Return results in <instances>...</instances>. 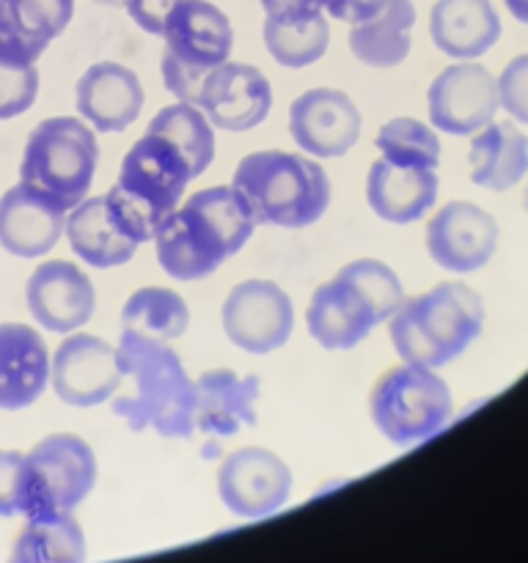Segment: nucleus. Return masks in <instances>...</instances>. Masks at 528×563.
Masks as SVG:
<instances>
[{
  "label": "nucleus",
  "mask_w": 528,
  "mask_h": 563,
  "mask_svg": "<svg viewBox=\"0 0 528 563\" xmlns=\"http://www.w3.org/2000/svg\"><path fill=\"white\" fill-rule=\"evenodd\" d=\"M253 229L251 209L234 187H207L160 223V267L176 280L207 278L251 240Z\"/></svg>",
  "instance_id": "nucleus-1"
},
{
  "label": "nucleus",
  "mask_w": 528,
  "mask_h": 563,
  "mask_svg": "<svg viewBox=\"0 0 528 563\" xmlns=\"http://www.w3.org/2000/svg\"><path fill=\"white\" fill-rule=\"evenodd\" d=\"M116 357L121 374L135 383V394L113 399L116 416L124 418L132 432L152 427L163 438H190L196 432V383L168 341L124 330Z\"/></svg>",
  "instance_id": "nucleus-2"
},
{
  "label": "nucleus",
  "mask_w": 528,
  "mask_h": 563,
  "mask_svg": "<svg viewBox=\"0 0 528 563\" xmlns=\"http://www.w3.org/2000/svg\"><path fill=\"white\" fill-rule=\"evenodd\" d=\"M405 300L402 280L377 258H358L314 291L306 311L311 339L324 350H352L388 322Z\"/></svg>",
  "instance_id": "nucleus-3"
},
{
  "label": "nucleus",
  "mask_w": 528,
  "mask_h": 563,
  "mask_svg": "<svg viewBox=\"0 0 528 563\" xmlns=\"http://www.w3.org/2000/svg\"><path fill=\"white\" fill-rule=\"evenodd\" d=\"M484 328L482 297L471 286L451 280L427 295L402 300L388 319L396 355L413 366L440 368L479 339Z\"/></svg>",
  "instance_id": "nucleus-4"
},
{
  "label": "nucleus",
  "mask_w": 528,
  "mask_h": 563,
  "mask_svg": "<svg viewBox=\"0 0 528 563\" xmlns=\"http://www.w3.org/2000/svg\"><path fill=\"white\" fill-rule=\"evenodd\" d=\"M231 187L248 203L256 225L306 229L322 218L330 203L328 174L306 154H248L237 165Z\"/></svg>",
  "instance_id": "nucleus-5"
},
{
  "label": "nucleus",
  "mask_w": 528,
  "mask_h": 563,
  "mask_svg": "<svg viewBox=\"0 0 528 563\" xmlns=\"http://www.w3.org/2000/svg\"><path fill=\"white\" fill-rule=\"evenodd\" d=\"M190 179V165L179 148L168 137L146 132L127 152L119 179L108 192V203L121 229L141 245L154 240L160 223L176 212Z\"/></svg>",
  "instance_id": "nucleus-6"
},
{
  "label": "nucleus",
  "mask_w": 528,
  "mask_h": 563,
  "mask_svg": "<svg viewBox=\"0 0 528 563\" xmlns=\"http://www.w3.org/2000/svg\"><path fill=\"white\" fill-rule=\"evenodd\" d=\"M99 146L91 126L72 115H55L33 126L20 163V181L66 212L86 201L94 185Z\"/></svg>",
  "instance_id": "nucleus-7"
},
{
  "label": "nucleus",
  "mask_w": 528,
  "mask_h": 563,
  "mask_svg": "<svg viewBox=\"0 0 528 563\" xmlns=\"http://www.w3.org/2000/svg\"><path fill=\"white\" fill-rule=\"evenodd\" d=\"M163 80L179 102L196 104L201 82L226 64L234 31L223 11L209 0H179L163 27Z\"/></svg>",
  "instance_id": "nucleus-8"
},
{
  "label": "nucleus",
  "mask_w": 528,
  "mask_h": 563,
  "mask_svg": "<svg viewBox=\"0 0 528 563\" xmlns=\"http://www.w3.org/2000/svg\"><path fill=\"white\" fill-rule=\"evenodd\" d=\"M454 401L446 379L432 368L405 363L388 368L369 394V416L388 443L416 445L451 421Z\"/></svg>",
  "instance_id": "nucleus-9"
},
{
  "label": "nucleus",
  "mask_w": 528,
  "mask_h": 563,
  "mask_svg": "<svg viewBox=\"0 0 528 563\" xmlns=\"http://www.w3.org/2000/svg\"><path fill=\"white\" fill-rule=\"evenodd\" d=\"M97 482V456L77 434H50L22 456V511L36 517L72 515Z\"/></svg>",
  "instance_id": "nucleus-10"
},
{
  "label": "nucleus",
  "mask_w": 528,
  "mask_h": 563,
  "mask_svg": "<svg viewBox=\"0 0 528 563\" xmlns=\"http://www.w3.org/2000/svg\"><path fill=\"white\" fill-rule=\"evenodd\" d=\"M295 308L273 280L251 278L237 284L223 302V330L234 346L251 355H267L289 341Z\"/></svg>",
  "instance_id": "nucleus-11"
},
{
  "label": "nucleus",
  "mask_w": 528,
  "mask_h": 563,
  "mask_svg": "<svg viewBox=\"0 0 528 563\" xmlns=\"http://www.w3.org/2000/svg\"><path fill=\"white\" fill-rule=\"evenodd\" d=\"M218 495L231 515L258 520L289 500L292 471L273 451L248 445L226 456L220 465Z\"/></svg>",
  "instance_id": "nucleus-12"
},
{
  "label": "nucleus",
  "mask_w": 528,
  "mask_h": 563,
  "mask_svg": "<svg viewBox=\"0 0 528 563\" xmlns=\"http://www.w3.org/2000/svg\"><path fill=\"white\" fill-rule=\"evenodd\" d=\"M429 119L449 135H473L501 108L498 80L482 64L446 66L429 86Z\"/></svg>",
  "instance_id": "nucleus-13"
},
{
  "label": "nucleus",
  "mask_w": 528,
  "mask_h": 563,
  "mask_svg": "<svg viewBox=\"0 0 528 563\" xmlns=\"http://www.w3.org/2000/svg\"><path fill=\"white\" fill-rule=\"evenodd\" d=\"M119 357L108 341L88 333H75L58 344L50 363V383L55 396L72 407H97L119 390Z\"/></svg>",
  "instance_id": "nucleus-14"
},
{
  "label": "nucleus",
  "mask_w": 528,
  "mask_h": 563,
  "mask_svg": "<svg viewBox=\"0 0 528 563\" xmlns=\"http://www.w3.org/2000/svg\"><path fill=\"white\" fill-rule=\"evenodd\" d=\"M196 108L212 126L245 132L267 119L273 108V88L256 66L226 60L204 77Z\"/></svg>",
  "instance_id": "nucleus-15"
},
{
  "label": "nucleus",
  "mask_w": 528,
  "mask_h": 563,
  "mask_svg": "<svg viewBox=\"0 0 528 563\" xmlns=\"http://www.w3.org/2000/svg\"><path fill=\"white\" fill-rule=\"evenodd\" d=\"M289 132L314 157H344L361 137V110L336 88H311L289 108Z\"/></svg>",
  "instance_id": "nucleus-16"
},
{
  "label": "nucleus",
  "mask_w": 528,
  "mask_h": 563,
  "mask_svg": "<svg viewBox=\"0 0 528 563\" xmlns=\"http://www.w3.org/2000/svg\"><path fill=\"white\" fill-rule=\"evenodd\" d=\"M498 225L493 214L468 201H451L429 220L427 251L449 273H473L493 258Z\"/></svg>",
  "instance_id": "nucleus-17"
},
{
  "label": "nucleus",
  "mask_w": 528,
  "mask_h": 563,
  "mask_svg": "<svg viewBox=\"0 0 528 563\" xmlns=\"http://www.w3.org/2000/svg\"><path fill=\"white\" fill-rule=\"evenodd\" d=\"M28 308L33 319L53 333H72L88 324L97 306V291L88 275L72 262H44L28 280Z\"/></svg>",
  "instance_id": "nucleus-18"
},
{
  "label": "nucleus",
  "mask_w": 528,
  "mask_h": 563,
  "mask_svg": "<svg viewBox=\"0 0 528 563\" xmlns=\"http://www.w3.org/2000/svg\"><path fill=\"white\" fill-rule=\"evenodd\" d=\"M77 110L99 132H124L143 110L141 80L127 66L102 60L77 80Z\"/></svg>",
  "instance_id": "nucleus-19"
},
{
  "label": "nucleus",
  "mask_w": 528,
  "mask_h": 563,
  "mask_svg": "<svg viewBox=\"0 0 528 563\" xmlns=\"http://www.w3.org/2000/svg\"><path fill=\"white\" fill-rule=\"evenodd\" d=\"M50 383L47 344L33 328L0 324V410L31 407Z\"/></svg>",
  "instance_id": "nucleus-20"
},
{
  "label": "nucleus",
  "mask_w": 528,
  "mask_h": 563,
  "mask_svg": "<svg viewBox=\"0 0 528 563\" xmlns=\"http://www.w3.org/2000/svg\"><path fill=\"white\" fill-rule=\"evenodd\" d=\"M66 229L61 209L25 185H14L0 198V247L16 258H42L58 245Z\"/></svg>",
  "instance_id": "nucleus-21"
},
{
  "label": "nucleus",
  "mask_w": 528,
  "mask_h": 563,
  "mask_svg": "<svg viewBox=\"0 0 528 563\" xmlns=\"http://www.w3.org/2000/svg\"><path fill=\"white\" fill-rule=\"evenodd\" d=\"M72 14L75 0H0V55L36 64Z\"/></svg>",
  "instance_id": "nucleus-22"
},
{
  "label": "nucleus",
  "mask_w": 528,
  "mask_h": 563,
  "mask_svg": "<svg viewBox=\"0 0 528 563\" xmlns=\"http://www.w3.org/2000/svg\"><path fill=\"white\" fill-rule=\"evenodd\" d=\"M258 377H240L231 368H209L196 383V429L209 438H231L256 423Z\"/></svg>",
  "instance_id": "nucleus-23"
},
{
  "label": "nucleus",
  "mask_w": 528,
  "mask_h": 563,
  "mask_svg": "<svg viewBox=\"0 0 528 563\" xmlns=\"http://www.w3.org/2000/svg\"><path fill=\"white\" fill-rule=\"evenodd\" d=\"M438 198V174L429 168H402L385 157L374 159L366 176V201L385 223H416Z\"/></svg>",
  "instance_id": "nucleus-24"
},
{
  "label": "nucleus",
  "mask_w": 528,
  "mask_h": 563,
  "mask_svg": "<svg viewBox=\"0 0 528 563\" xmlns=\"http://www.w3.org/2000/svg\"><path fill=\"white\" fill-rule=\"evenodd\" d=\"M429 33L440 53L473 60L501 38V20L490 0H438L429 14Z\"/></svg>",
  "instance_id": "nucleus-25"
},
{
  "label": "nucleus",
  "mask_w": 528,
  "mask_h": 563,
  "mask_svg": "<svg viewBox=\"0 0 528 563\" xmlns=\"http://www.w3.org/2000/svg\"><path fill=\"white\" fill-rule=\"evenodd\" d=\"M66 240L75 256L99 269L121 267L138 251V242L116 220L108 196L86 198L72 209L66 220Z\"/></svg>",
  "instance_id": "nucleus-26"
},
{
  "label": "nucleus",
  "mask_w": 528,
  "mask_h": 563,
  "mask_svg": "<svg viewBox=\"0 0 528 563\" xmlns=\"http://www.w3.org/2000/svg\"><path fill=\"white\" fill-rule=\"evenodd\" d=\"M471 179L487 190H509L528 174V137L506 121H490L471 143Z\"/></svg>",
  "instance_id": "nucleus-27"
},
{
  "label": "nucleus",
  "mask_w": 528,
  "mask_h": 563,
  "mask_svg": "<svg viewBox=\"0 0 528 563\" xmlns=\"http://www.w3.org/2000/svg\"><path fill=\"white\" fill-rule=\"evenodd\" d=\"M416 25L413 0H388L372 20L352 25L350 49L361 64L374 69L399 66L410 55V31Z\"/></svg>",
  "instance_id": "nucleus-28"
},
{
  "label": "nucleus",
  "mask_w": 528,
  "mask_h": 563,
  "mask_svg": "<svg viewBox=\"0 0 528 563\" xmlns=\"http://www.w3.org/2000/svg\"><path fill=\"white\" fill-rule=\"evenodd\" d=\"M86 537L72 515L36 517L16 539L11 563H82Z\"/></svg>",
  "instance_id": "nucleus-29"
},
{
  "label": "nucleus",
  "mask_w": 528,
  "mask_h": 563,
  "mask_svg": "<svg viewBox=\"0 0 528 563\" xmlns=\"http://www.w3.org/2000/svg\"><path fill=\"white\" fill-rule=\"evenodd\" d=\"M121 324L154 341H174L185 335L190 311L174 289L143 286L121 308Z\"/></svg>",
  "instance_id": "nucleus-30"
},
{
  "label": "nucleus",
  "mask_w": 528,
  "mask_h": 563,
  "mask_svg": "<svg viewBox=\"0 0 528 563\" xmlns=\"http://www.w3.org/2000/svg\"><path fill=\"white\" fill-rule=\"evenodd\" d=\"M146 132L168 137V141L179 148L182 157L190 165L193 179H198V176L209 168V163H212L215 132L212 124L207 121V115H204L196 104H168V108H163L152 121H148Z\"/></svg>",
  "instance_id": "nucleus-31"
},
{
  "label": "nucleus",
  "mask_w": 528,
  "mask_h": 563,
  "mask_svg": "<svg viewBox=\"0 0 528 563\" xmlns=\"http://www.w3.org/2000/svg\"><path fill=\"white\" fill-rule=\"evenodd\" d=\"M262 36L267 53L280 66L302 69V66H311L314 60H319L324 55L330 42V27L324 14H317L302 22L264 20Z\"/></svg>",
  "instance_id": "nucleus-32"
},
{
  "label": "nucleus",
  "mask_w": 528,
  "mask_h": 563,
  "mask_svg": "<svg viewBox=\"0 0 528 563\" xmlns=\"http://www.w3.org/2000/svg\"><path fill=\"white\" fill-rule=\"evenodd\" d=\"M377 148L388 163L402 165V168H429L435 170L440 163V143L438 135L421 124L418 119H391L388 124L380 126Z\"/></svg>",
  "instance_id": "nucleus-33"
},
{
  "label": "nucleus",
  "mask_w": 528,
  "mask_h": 563,
  "mask_svg": "<svg viewBox=\"0 0 528 563\" xmlns=\"http://www.w3.org/2000/svg\"><path fill=\"white\" fill-rule=\"evenodd\" d=\"M38 93L36 64H20L0 55V121L31 110Z\"/></svg>",
  "instance_id": "nucleus-34"
},
{
  "label": "nucleus",
  "mask_w": 528,
  "mask_h": 563,
  "mask_svg": "<svg viewBox=\"0 0 528 563\" xmlns=\"http://www.w3.org/2000/svg\"><path fill=\"white\" fill-rule=\"evenodd\" d=\"M498 99L506 113L528 124V55H517L498 77Z\"/></svg>",
  "instance_id": "nucleus-35"
},
{
  "label": "nucleus",
  "mask_w": 528,
  "mask_h": 563,
  "mask_svg": "<svg viewBox=\"0 0 528 563\" xmlns=\"http://www.w3.org/2000/svg\"><path fill=\"white\" fill-rule=\"evenodd\" d=\"M22 511V454L0 451V517Z\"/></svg>",
  "instance_id": "nucleus-36"
},
{
  "label": "nucleus",
  "mask_w": 528,
  "mask_h": 563,
  "mask_svg": "<svg viewBox=\"0 0 528 563\" xmlns=\"http://www.w3.org/2000/svg\"><path fill=\"white\" fill-rule=\"evenodd\" d=\"M179 0H124V9L141 31L152 33V36H163L165 20H168L170 9Z\"/></svg>",
  "instance_id": "nucleus-37"
},
{
  "label": "nucleus",
  "mask_w": 528,
  "mask_h": 563,
  "mask_svg": "<svg viewBox=\"0 0 528 563\" xmlns=\"http://www.w3.org/2000/svg\"><path fill=\"white\" fill-rule=\"evenodd\" d=\"M267 14V20L275 22H302L311 16L322 14L328 0H258Z\"/></svg>",
  "instance_id": "nucleus-38"
},
{
  "label": "nucleus",
  "mask_w": 528,
  "mask_h": 563,
  "mask_svg": "<svg viewBox=\"0 0 528 563\" xmlns=\"http://www.w3.org/2000/svg\"><path fill=\"white\" fill-rule=\"evenodd\" d=\"M388 0H328L324 11H328L333 20L350 22V25H361V22L372 20L380 11L385 9Z\"/></svg>",
  "instance_id": "nucleus-39"
},
{
  "label": "nucleus",
  "mask_w": 528,
  "mask_h": 563,
  "mask_svg": "<svg viewBox=\"0 0 528 563\" xmlns=\"http://www.w3.org/2000/svg\"><path fill=\"white\" fill-rule=\"evenodd\" d=\"M504 3L517 22L528 25V0H504Z\"/></svg>",
  "instance_id": "nucleus-40"
},
{
  "label": "nucleus",
  "mask_w": 528,
  "mask_h": 563,
  "mask_svg": "<svg viewBox=\"0 0 528 563\" xmlns=\"http://www.w3.org/2000/svg\"><path fill=\"white\" fill-rule=\"evenodd\" d=\"M522 203H526V212H528V190H526V198H522Z\"/></svg>",
  "instance_id": "nucleus-41"
}]
</instances>
